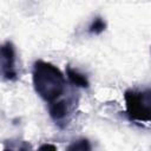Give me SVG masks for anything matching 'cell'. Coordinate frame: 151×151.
<instances>
[{
    "instance_id": "1",
    "label": "cell",
    "mask_w": 151,
    "mask_h": 151,
    "mask_svg": "<svg viewBox=\"0 0 151 151\" xmlns=\"http://www.w3.org/2000/svg\"><path fill=\"white\" fill-rule=\"evenodd\" d=\"M32 80L38 96L47 103L59 99L66 88L63 72L53 64L44 60H37L33 64Z\"/></svg>"
},
{
    "instance_id": "2",
    "label": "cell",
    "mask_w": 151,
    "mask_h": 151,
    "mask_svg": "<svg viewBox=\"0 0 151 151\" xmlns=\"http://www.w3.org/2000/svg\"><path fill=\"white\" fill-rule=\"evenodd\" d=\"M125 113L130 120L151 123V88H129L124 93Z\"/></svg>"
},
{
    "instance_id": "3",
    "label": "cell",
    "mask_w": 151,
    "mask_h": 151,
    "mask_svg": "<svg viewBox=\"0 0 151 151\" xmlns=\"http://www.w3.org/2000/svg\"><path fill=\"white\" fill-rule=\"evenodd\" d=\"M1 73L6 80L12 81L18 78L15 68V48L11 41H6L1 46Z\"/></svg>"
},
{
    "instance_id": "4",
    "label": "cell",
    "mask_w": 151,
    "mask_h": 151,
    "mask_svg": "<svg viewBox=\"0 0 151 151\" xmlns=\"http://www.w3.org/2000/svg\"><path fill=\"white\" fill-rule=\"evenodd\" d=\"M70 112V104L66 99H57L48 103V113L55 123L63 122Z\"/></svg>"
},
{
    "instance_id": "5",
    "label": "cell",
    "mask_w": 151,
    "mask_h": 151,
    "mask_svg": "<svg viewBox=\"0 0 151 151\" xmlns=\"http://www.w3.org/2000/svg\"><path fill=\"white\" fill-rule=\"evenodd\" d=\"M66 76H67L68 80H70L73 85L78 86V87H83V88H88L90 83H88L87 77L84 76L83 73L78 72L77 70L72 68L71 66H67V67H66Z\"/></svg>"
},
{
    "instance_id": "6",
    "label": "cell",
    "mask_w": 151,
    "mask_h": 151,
    "mask_svg": "<svg viewBox=\"0 0 151 151\" xmlns=\"http://www.w3.org/2000/svg\"><path fill=\"white\" fill-rule=\"evenodd\" d=\"M105 28H106V22H105V20L101 18V17H96L93 20H92V22H91V25L88 26V33H91V34H100V33H103L104 31H105Z\"/></svg>"
},
{
    "instance_id": "7",
    "label": "cell",
    "mask_w": 151,
    "mask_h": 151,
    "mask_svg": "<svg viewBox=\"0 0 151 151\" xmlns=\"http://www.w3.org/2000/svg\"><path fill=\"white\" fill-rule=\"evenodd\" d=\"M67 149L68 150H91V145L87 139H81V140H78L71 144Z\"/></svg>"
},
{
    "instance_id": "8",
    "label": "cell",
    "mask_w": 151,
    "mask_h": 151,
    "mask_svg": "<svg viewBox=\"0 0 151 151\" xmlns=\"http://www.w3.org/2000/svg\"><path fill=\"white\" fill-rule=\"evenodd\" d=\"M40 149H41V150H44V149H52V150H55V146H53V145H41Z\"/></svg>"
}]
</instances>
